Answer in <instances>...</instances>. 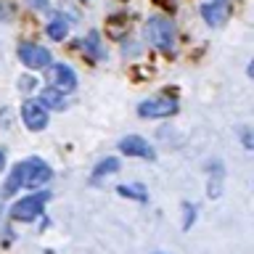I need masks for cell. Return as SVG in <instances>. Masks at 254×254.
Masks as SVG:
<instances>
[{
  "mask_svg": "<svg viewBox=\"0 0 254 254\" xmlns=\"http://www.w3.org/2000/svg\"><path fill=\"white\" fill-rule=\"evenodd\" d=\"M146 37L159 48V51L170 53L172 48H175V27H172V21L164 19V16H154V19H148Z\"/></svg>",
  "mask_w": 254,
  "mask_h": 254,
  "instance_id": "1",
  "label": "cell"
},
{
  "mask_svg": "<svg viewBox=\"0 0 254 254\" xmlns=\"http://www.w3.org/2000/svg\"><path fill=\"white\" fill-rule=\"evenodd\" d=\"M16 170H19L21 186H27V188H40L43 183H48L53 178L51 167H48L43 159H37V156L27 159V162H19V164H16Z\"/></svg>",
  "mask_w": 254,
  "mask_h": 254,
  "instance_id": "2",
  "label": "cell"
},
{
  "mask_svg": "<svg viewBox=\"0 0 254 254\" xmlns=\"http://www.w3.org/2000/svg\"><path fill=\"white\" fill-rule=\"evenodd\" d=\"M48 198H51V193H48V190H43V193H32V196H24V198H19V201L13 204V209H11V217H13V220H21V222L35 220L37 214L43 212V206H45Z\"/></svg>",
  "mask_w": 254,
  "mask_h": 254,
  "instance_id": "3",
  "label": "cell"
},
{
  "mask_svg": "<svg viewBox=\"0 0 254 254\" xmlns=\"http://www.w3.org/2000/svg\"><path fill=\"white\" fill-rule=\"evenodd\" d=\"M175 111H178L175 98H148L138 106V114L146 119H164V117H172Z\"/></svg>",
  "mask_w": 254,
  "mask_h": 254,
  "instance_id": "4",
  "label": "cell"
},
{
  "mask_svg": "<svg viewBox=\"0 0 254 254\" xmlns=\"http://www.w3.org/2000/svg\"><path fill=\"white\" fill-rule=\"evenodd\" d=\"M19 59L24 66L29 69H45L51 64V51L43 45H35V43H21L19 45Z\"/></svg>",
  "mask_w": 254,
  "mask_h": 254,
  "instance_id": "5",
  "label": "cell"
},
{
  "mask_svg": "<svg viewBox=\"0 0 254 254\" xmlns=\"http://www.w3.org/2000/svg\"><path fill=\"white\" fill-rule=\"evenodd\" d=\"M21 119L29 130H43L48 125V111L40 101H24L21 103Z\"/></svg>",
  "mask_w": 254,
  "mask_h": 254,
  "instance_id": "6",
  "label": "cell"
},
{
  "mask_svg": "<svg viewBox=\"0 0 254 254\" xmlns=\"http://www.w3.org/2000/svg\"><path fill=\"white\" fill-rule=\"evenodd\" d=\"M51 77H53V85H56L59 93H71L77 87V74H74L71 66H66V64H56Z\"/></svg>",
  "mask_w": 254,
  "mask_h": 254,
  "instance_id": "7",
  "label": "cell"
},
{
  "mask_svg": "<svg viewBox=\"0 0 254 254\" xmlns=\"http://www.w3.org/2000/svg\"><path fill=\"white\" fill-rule=\"evenodd\" d=\"M119 148H122V154L127 156H140V159H154V148L148 146L143 138H138V135H127V138L119 140Z\"/></svg>",
  "mask_w": 254,
  "mask_h": 254,
  "instance_id": "8",
  "label": "cell"
},
{
  "mask_svg": "<svg viewBox=\"0 0 254 254\" xmlns=\"http://www.w3.org/2000/svg\"><path fill=\"white\" fill-rule=\"evenodd\" d=\"M228 11H230L228 0H212V3H206V5L201 8V16H204L206 24H212V27H220V24L228 19Z\"/></svg>",
  "mask_w": 254,
  "mask_h": 254,
  "instance_id": "9",
  "label": "cell"
},
{
  "mask_svg": "<svg viewBox=\"0 0 254 254\" xmlns=\"http://www.w3.org/2000/svg\"><path fill=\"white\" fill-rule=\"evenodd\" d=\"M40 103L43 106H51V109H66V98H64V93H59L56 87H45L43 93H40Z\"/></svg>",
  "mask_w": 254,
  "mask_h": 254,
  "instance_id": "10",
  "label": "cell"
},
{
  "mask_svg": "<svg viewBox=\"0 0 254 254\" xmlns=\"http://www.w3.org/2000/svg\"><path fill=\"white\" fill-rule=\"evenodd\" d=\"M82 45H85V51L90 53L93 59H103V48H101V35L98 32H90L87 40H82Z\"/></svg>",
  "mask_w": 254,
  "mask_h": 254,
  "instance_id": "11",
  "label": "cell"
},
{
  "mask_svg": "<svg viewBox=\"0 0 254 254\" xmlns=\"http://www.w3.org/2000/svg\"><path fill=\"white\" fill-rule=\"evenodd\" d=\"M119 170V159H114V156H109V159H103V162L95 167V172H93V180H101L103 175H114Z\"/></svg>",
  "mask_w": 254,
  "mask_h": 254,
  "instance_id": "12",
  "label": "cell"
},
{
  "mask_svg": "<svg viewBox=\"0 0 254 254\" xmlns=\"http://www.w3.org/2000/svg\"><path fill=\"white\" fill-rule=\"evenodd\" d=\"M66 35H69V24L64 21V19H51V21H48V37L64 40Z\"/></svg>",
  "mask_w": 254,
  "mask_h": 254,
  "instance_id": "13",
  "label": "cell"
},
{
  "mask_svg": "<svg viewBox=\"0 0 254 254\" xmlns=\"http://www.w3.org/2000/svg\"><path fill=\"white\" fill-rule=\"evenodd\" d=\"M117 190L122 196H132V198H138V201H146V193H143L140 186H119Z\"/></svg>",
  "mask_w": 254,
  "mask_h": 254,
  "instance_id": "14",
  "label": "cell"
},
{
  "mask_svg": "<svg viewBox=\"0 0 254 254\" xmlns=\"http://www.w3.org/2000/svg\"><path fill=\"white\" fill-rule=\"evenodd\" d=\"M19 87H24V90H32V87H35V79H32V77H24L21 82H19Z\"/></svg>",
  "mask_w": 254,
  "mask_h": 254,
  "instance_id": "15",
  "label": "cell"
},
{
  "mask_svg": "<svg viewBox=\"0 0 254 254\" xmlns=\"http://www.w3.org/2000/svg\"><path fill=\"white\" fill-rule=\"evenodd\" d=\"M3 164H5V148H0V170H3Z\"/></svg>",
  "mask_w": 254,
  "mask_h": 254,
  "instance_id": "16",
  "label": "cell"
}]
</instances>
